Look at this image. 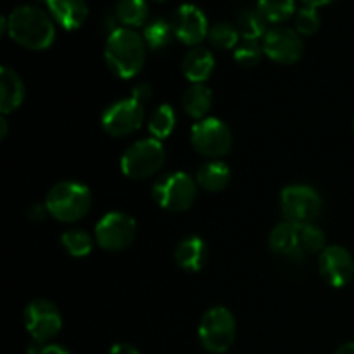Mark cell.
<instances>
[{
    "label": "cell",
    "mask_w": 354,
    "mask_h": 354,
    "mask_svg": "<svg viewBox=\"0 0 354 354\" xmlns=\"http://www.w3.org/2000/svg\"><path fill=\"white\" fill-rule=\"evenodd\" d=\"M268 244L273 254L292 261H303L313 254L320 256L327 248V237L324 230L313 223L282 221L272 228Z\"/></svg>",
    "instance_id": "cell-1"
},
{
    "label": "cell",
    "mask_w": 354,
    "mask_h": 354,
    "mask_svg": "<svg viewBox=\"0 0 354 354\" xmlns=\"http://www.w3.org/2000/svg\"><path fill=\"white\" fill-rule=\"evenodd\" d=\"M2 30L16 44L31 50H45L55 40V26L48 14L37 6H19L2 21Z\"/></svg>",
    "instance_id": "cell-2"
},
{
    "label": "cell",
    "mask_w": 354,
    "mask_h": 354,
    "mask_svg": "<svg viewBox=\"0 0 354 354\" xmlns=\"http://www.w3.org/2000/svg\"><path fill=\"white\" fill-rule=\"evenodd\" d=\"M147 44L144 37L131 28H116L107 37L104 57L106 64L118 78H133L145 64Z\"/></svg>",
    "instance_id": "cell-3"
},
{
    "label": "cell",
    "mask_w": 354,
    "mask_h": 354,
    "mask_svg": "<svg viewBox=\"0 0 354 354\" xmlns=\"http://www.w3.org/2000/svg\"><path fill=\"white\" fill-rule=\"evenodd\" d=\"M45 207L55 220L73 223L88 214L92 207V192L80 182H59L48 190Z\"/></svg>",
    "instance_id": "cell-4"
},
{
    "label": "cell",
    "mask_w": 354,
    "mask_h": 354,
    "mask_svg": "<svg viewBox=\"0 0 354 354\" xmlns=\"http://www.w3.org/2000/svg\"><path fill=\"white\" fill-rule=\"evenodd\" d=\"M166 162V151L158 138H144L121 156V171L131 180H144L156 175Z\"/></svg>",
    "instance_id": "cell-5"
},
{
    "label": "cell",
    "mask_w": 354,
    "mask_h": 354,
    "mask_svg": "<svg viewBox=\"0 0 354 354\" xmlns=\"http://www.w3.org/2000/svg\"><path fill=\"white\" fill-rule=\"evenodd\" d=\"M197 196V182L185 171H171L156 180L152 197L166 211L189 209Z\"/></svg>",
    "instance_id": "cell-6"
},
{
    "label": "cell",
    "mask_w": 354,
    "mask_h": 354,
    "mask_svg": "<svg viewBox=\"0 0 354 354\" xmlns=\"http://www.w3.org/2000/svg\"><path fill=\"white\" fill-rule=\"evenodd\" d=\"M237 324L230 310L214 306L204 313L199 324V341L206 351L213 354L227 353L235 341Z\"/></svg>",
    "instance_id": "cell-7"
},
{
    "label": "cell",
    "mask_w": 354,
    "mask_h": 354,
    "mask_svg": "<svg viewBox=\"0 0 354 354\" xmlns=\"http://www.w3.org/2000/svg\"><path fill=\"white\" fill-rule=\"evenodd\" d=\"M324 201L320 194L310 185L296 183L289 185L280 194V211L286 221L292 223H313L322 213Z\"/></svg>",
    "instance_id": "cell-8"
},
{
    "label": "cell",
    "mask_w": 354,
    "mask_h": 354,
    "mask_svg": "<svg viewBox=\"0 0 354 354\" xmlns=\"http://www.w3.org/2000/svg\"><path fill=\"white\" fill-rule=\"evenodd\" d=\"M190 142L201 156L209 159L223 158L232 149V131L218 118H204L190 130Z\"/></svg>",
    "instance_id": "cell-9"
},
{
    "label": "cell",
    "mask_w": 354,
    "mask_h": 354,
    "mask_svg": "<svg viewBox=\"0 0 354 354\" xmlns=\"http://www.w3.org/2000/svg\"><path fill=\"white\" fill-rule=\"evenodd\" d=\"M135 235H137V223L130 214L121 211L104 214L95 225V241L104 251H124L135 241Z\"/></svg>",
    "instance_id": "cell-10"
},
{
    "label": "cell",
    "mask_w": 354,
    "mask_h": 354,
    "mask_svg": "<svg viewBox=\"0 0 354 354\" xmlns=\"http://www.w3.org/2000/svg\"><path fill=\"white\" fill-rule=\"evenodd\" d=\"M24 327L38 344H48L62 328L59 308L47 299H35L24 310Z\"/></svg>",
    "instance_id": "cell-11"
},
{
    "label": "cell",
    "mask_w": 354,
    "mask_h": 354,
    "mask_svg": "<svg viewBox=\"0 0 354 354\" xmlns=\"http://www.w3.org/2000/svg\"><path fill=\"white\" fill-rule=\"evenodd\" d=\"M144 104L130 97L107 107L100 116V124L111 137H124L137 131L144 123Z\"/></svg>",
    "instance_id": "cell-12"
},
{
    "label": "cell",
    "mask_w": 354,
    "mask_h": 354,
    "mask_svg": "<svg viewBox=\"0 0 354 354\" xmlns=\"http://www.w3.org/2000/svg\"><path fill=\"white\" fill-rule=\"evenodd\" d=\"M263 50L279 64H294L301 59L304 44L301 35L292 28L277 26L268 30L263 38Z\"/></svg>",
    "instance_id": "cell-13"
},
{
    "label": "cell",
    "mask_w": 354,
    "mask_h": 354,
    "mask_svg": "<svg viewBox=\"0 0 354 354\" xmlns=\"http://www.w3.org/2000/svg\"><path fill=\"white\" fill-rule=\"evenodd\" d=\"M318 272L330 287H344L354 275V258L342 245H327L318 256Z\"/></svg>",
    "instance_id": "cell-14"
},
{
    "label": "cell",
    "mask_w": 354,
    "mask_h": 354,
    "mask_svg": "<svg viewBox=\"0 0 354 354\" xmlns=\"http://www.w3.org/2000/svg\"><path fill=\"white\" fill-rule=\"evenodd\" d=\"M171 26L175 37L185 45H199L209 35L206 16L194 3H183L176 9Z\"/></svg>",
    "instance_id": "cell-15"
},
{
    "label": "cell",
    "mask_w": 354,
    "mask_h": 354,
    "mask_svg": "<svg viewBox=\"0 0 354 354\" xmlns=\"http://www.w3.org/2000/svg\"><path fill=\"white\" fill-rule=\"evenodd\" d=\"M48 12L64 30H76L88 17V6L85 0H44Z\"/></svg>",
    "instance_id": "cell-16"
},
{
    "label": "cell",
    "mask_w": 354,
    "mask_h": 354,
    "mask_svg": "<svg viewBox=\"0 0 354 354\" xmlns=\"http://www.w3.org/2000/svg\"><path fill=\"white\" fill-rule=\"evenodd\" d=\"M207 245L197 235L185 237L175 249V261L187 272H199L207 263Z\"/></svg>",
    "instance_id": "cell-17"
},
{
    "label": "cell",
    "mask_w": 354,
    "mask_h": 354,
    "mask_svg": "<svg viewBox=\"0 0 354 354\" xmlns=\"http://www.w3.org/2000/svg\"><path fill=\"white\" fill-rule=\"evenodd\" d=\"M24 100V83L9 66L0 69V111L3 116L14 113Z\"/></svg>",
    "instance_id": "cell-18"
},
{
    "label": "cell",
    "mask_w": 354,
    "mask_h": 354,
    "mask_svg": "<svg viewBox=\"0 0 354 354\" xmlns=\"http://www.w3.org/2000/svg\"><path fill=\"white\" fill-rule=\"evenodd\" d=\"M214 69V57L207 48L194 47L182 61V71L192 83H204Z\"/></svg>",
    "instance_id": "cell-19"
},
{
    "label": "cell",
    "mask_w": 354,
    "mask_h": 354,
    "mask_svg": "<svg viewBox=\"0 0 354 354\" xmlns=\"http://www.w3.org/2000/svg\"><path fill=\"white\" fill-rule=\"evenodd\" d=\"M232 173L225 162L221 161H209L204 162L203 166H199L196 173V182L201 189L207 190V192H221L223 189H227L228 183H230Z\"/></svg>",
    "instance_id": "cell-20"
},
{
    "label": "cell",
    "mask_w": 354,
    "mask_h": 354,
    "mask_svg": "<svg viewBox=\"0 0 354 354\" xmlns=\"http://www.w3.org/2000/svg\"><path fill=\"white\" fill-rule=\"evenodd\" d=\"M213 106V92L204 83H192L182 97V107L194 120H204Z\"/></svg>",
    "instance_id": "cell-21"
},
{
    "label": "cell",
    "mask_w": 354,
    "mask_h": 354,
    "mask_svg": "<svg viewBox=\"0 0 354 354\" xmlns=\"http://www.w3.org/2000/svg\"><path fill=\"white\" fill-rule=\"evenodd\" d=\"M235 28L244 40H259L268 33L266 19L259 14L258 9H244L237 14Z\"/></svg>",
    "instance_id": "cell-22"
},
{
    "label": "cell",
    "mask_w": 354,
    "mask_h": 354,
    "mask_svg": "<svg viewBox=\"0 0 354 354\" xmlns=\"http://www.w3.org/2000/svg\"><path fill=\"white\" fill-rule=\"evenodd\" d=\"M114 14L124 28L142 26L149 16L147 0H118Z\"/></svg>",
    "instance_id": "cell-23"
},
{
    "label": "cell",
    "mask_w": 354,
    "mask_h": 354,
    "mask_svg": "<svg viewBox=\"0 0 354 354\" xmlns=\"http://www.w3.org/2000/svg\"><path fill=\"white\" fill-rule=\"evenodd\" d=\"M176 116L175 111L169 104H161L154 113L149 118V131L152 133V138H168L171 135V131L175 130Z\"/></svg>",
    "instance_id": "cell-24"
},
{
    "label": "cell",
    "mask_w": 354,
    "mask_h": 354,
    "mask_svg": "<svg viewBox=\"0 0 354 354\" xmlns=\"http://www.w3.org/2000/svg\"><path fill=\"white\" fill-rule=\"evenodd\" d=\"M266 23H283L296 14V0H258V7Z\"/></svg>",
    "instance_id": "cell-25"
},
{
    "label": "cell",
    "mask_w": 354,
    "mask_h": 354,
    "mask_svg": "<svg viewBox=\"0 0 354 354\" xmlns=\"http://www.w3.org/2000/svg\"><path fill=\"white\" fill-rule=\"evenodd\" d=\"M62 248L75 258H85L93 249V237L85 230L64 232L61 237Z\"/></svg>",
    "instance_id": "cell-26"
},
{
    "label": "cell",
    "mask_w": 354,
    "mask_h": 354,
    "mask_svg": "<svg viewBox=\"0 0 354 354\" xmlns=\"http://www.w3.org/2000/svg\"><path fill=\"white\" fill-rule=\"evenodd\" d=\"M171 37H175L173 26L171 23H166L165 19L151 21L144 30L145 44H147V47L154 48V50L166 47L171 41Z\"/></svg>",
    "instance_id": "cell-27"
},
{
    "label": "cell",
    "mask_w": 354,
    "mask_h": 354,
    "mask_svg": "<svg viewBox=\"0 0 354 354\" xmlns=\"http://www.w3.org/2000/svg\"><path fill=\"white\" fill-rule=\"evenodd\" d=\"M239 37L241 35H239L237 28L230 23H216L209 28V35H207L211 45H214L216 48H223V50L237 47Z\"/></svg>",
    "instance_id": "cell-28"
},
{
    "label": "cell",
    "mask_w": 354,
    "mask_h": 354,
    "mask_svg": "<svg viewBox=\"0 0 354 354\" xmlns=\"http://www.w3.org/2000/svg\"><path fill=\"white\" fill-rule=\"evenodd\" d=\"M320 14L317 12V9L313 7H306L299 9L296 12V17H294V26H296V31L301 35V37H310V35H315L318 30H320Z\"/></svg>",
    "instance_id": "cell-29"
},
{
    "label": "cell",
    "mask_w": 354,
    "mask_h": 354,
    "mask_svg": "<svg viewBox=\"0 0 354 354\" xmlns=\"http://www.w3.org/2000/svg\"><path fill=\"white\" fill-rule=\"evenodd\" d=\"M263 47L259 45L258 40H244L239 44L234 50V59L244 68H252L261 61Z\"/></svg>",
    "instance_id": "cell-30"
},
{
    "label": "cell",
    "mask_w": 354,
    "mask_h": 354,
    "mask_svg": "<svg viewBox=\"0 0 354 354\" xmlns=\"http://www.w3.org/2000/svg\"><path fill=\"white\" fill-rule=\"evenodd\" d=\"M28 354H71L66 348L59 344H38L33 342L30 348L26 349Z\"/></svg>",
    "instance_id": "cell-31"
},
{
    "label": "cell",
    "mask_w": 354,
    "mask_h": 354,
    "mask_svg": "<svg viewBox=\"0 0 354 354\" xmlns=\"http://www.w3.org/2000/svg\"><path fill=\"white\" fill-rule=\"evenodd\" d=\"M152 95V86L149 83H138V85L133 86L131 90V99L138 100V102L144 104L149 97Z\"/></svg>",
    "instance_id": "cell-32"
},
{
    "label": "cell",
    "mask_w": 354,
    "mask_h": 354,
    "mask_svg": "<svg viewBox=\"0 0 354 354\" xmlns=\"http://www.w3.org/2000/svg\"><path fill=\"white\" fill-rule=\"evenodd\" d=\"M109 354H140V351L135 346L127 344V342H118L111 348Z\"/></svg>",
    "instance_id": "cell-33"
},
{
    "label": "cell",
    "mask_w": 354,
    "mask_h": 354,
    "mask_svg": "<svg viewBox=\"0 0 354 354\" xmlns=\"http://www.w3.org/2000/svg\"><path fill=\"white\" fill-rule=\"evenodd\" d=\"M301 2H303L306 7H313V9H318V7L328 6V3L334 2V0H301Z\"/></svg>",
    "instance_id": "cell-34"
},
{
    "label": "cell",
    "mask_w": 354,
    "mask_h": 354,
    "mask_svg": "<svg viewBox=\"0 0 354 354\" xmlns=\"http://www.w3.org/2000/svg\"><path fill=\"white\" fill-rule=\"evenodd\" d=\"M334 354H354V342H348V344H342Z\"/></svg>",
    "instance_id": "cell-35"
},
{
    "label": "cell",
    "mask_w": 354,
    "mask_h": 354,
    "mask_svg": "<svg viewBox=\"0 0 354 354\" xmlns=\"http://www.w3.org/2000/svg\"><path fill=\"white\" fill-rule=\"evenodd\" d=\"M0 128H2V131H0V138H6L7 137V120L3 114H2V118H0Z\"/></svg>",
    "instance_id": "cell-36"
},
{
    "label": "cell",
    "mask_w": 354,
    "mask_h": 354,
    "mask_svg": "<svg viewBox=\"0 0 354 354\" xmlns=\"http://www.w3.org/2000/svg\"><path fill=\"white\" fill-rule=\"evenodd\" d=\"M154 2H162V0H154Z\"/></svg>",
    "instance_id": "cell-37"
},
{
    "label": "cell",
    "mask_w": 354,
    "mask_h": 354,
    "mask_svg": "<svg viewBox=\"0 0 354 354\" xmlns=\"http://www.w3.org/2000/svg\"><path fill=\"white\" fill-rule=\"evenodd\" d=\"M353 128H354V121H353Z\"/></svg>",
    "instance_id": "cell-38"
}]
</instances>
